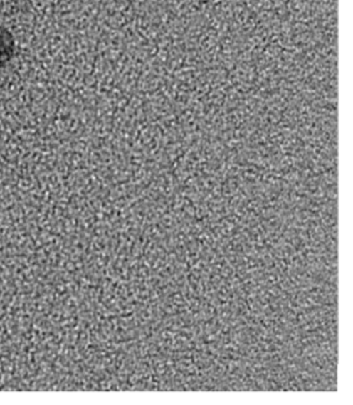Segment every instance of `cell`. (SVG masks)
Listing matches in <instances>:
<instances>
[{
  "label": "cell",
  "mask_w": 353,
  "mask_h": 405,
  "mask_svg": "<svg viewBox=\"0 0 353 405\" xmlns=\"http://www.w3.org/2000/svg\"><path fill=\"white\" fill-rule=\"evenodd\" d=\"M16 41L6 27L0 25V65L10 63L15 56Z\"/></svg>",
  "instance_id": "obj_1"
}]
</instances>
